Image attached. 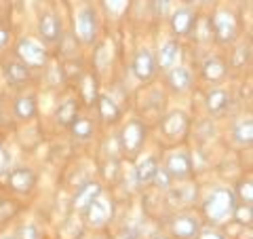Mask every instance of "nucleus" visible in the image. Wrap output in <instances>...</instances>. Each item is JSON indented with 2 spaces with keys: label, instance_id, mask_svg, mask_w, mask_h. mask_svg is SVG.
<instances>
[{
  "label": "nucleus",
  "instance_id": "1",
  "mask_svg": "<svg viewBox=\"0 0 253 239\" xmlns=\"http://www.w3.org/2000/svg\"><path fill=\"white\" fill-rule=\"evenodd\" d=\"M236 195L232 188L228 186H215L211 188V193L207 195L203 203V212L213 225H221V222L232 220V214L236 208Z\"/></svg>",
  "mask_w": 253,
  "mask_h": 239
},
{
  "label": "nucleus",
  "instance_id": "2",
  "mask_svg": "<svg viewBox=\"0 0 253 239\" xmlns=\"http://www.w3.org/2000/svg\"><path fill=\"white\" fill-rule=\"evenodd\" d=\"M146 135L148 129L144 121L139 119H131L123 125L121 133H118V146H121V153H125L126 157H137L141 153V148L146 144Z\"/></svg>",
  "mask_w": 253,
  "mask_h": 239
},
{
  "label": "nucleus",
  "instance_id": "3",
  "mask_svg": "<svg viewBox=\"0 0 253 239\" xmlns=\"http://www.w3.org/2000/svg\"><path fill=\"white\" fill-rule=\"evenodd\" d=\"M209 26L213 38L221 45H230L239 38V19L228 9H219L213 13V17H209Z\"/></svg>",
  "mask_w": 253,
  "mask_h": 239
},
{
  "label": "nucleus",
  "instance_id": "4",
  "mask_svg": "<svg viewBox=\"0 0 253 239\" xmlns=\"http://www.w3.org/2000/svg\"><path fill=\"white\" fill-rule=\"evenodd\" d=\"M74 36L83 45H93L97 38V13L93 6H81L74 15Z\"/></svg>",
  "mask_w": 253,
  "mask_h": 239
},
{
  "label": "nucleus",
  "instance_id": "5",
  "mask_svg": "<svg viewBox=\"0 0 253 239\" xmlns=\"http://www.w3.org/2000/svg\"><path fill=\"white\" fill-rule=\"evenodd\" d=\"M15 55L28 68H42L46 66V60H49L46 49L41 43H36L34 38H19L17 47H15Z\"/></svg>",
  "mask_w": 253,
  "mask_h": 239
},
{
  "label": "nucleus",
  "instance_id": "6",
  "mask_svg": "<svg viewBox=\"0 0 253 239\" xmlns=\"http://www.w3.org/2000/svg\"><path fill=\"white\" fill-rule=\"evenodd\" d=\"M165 170L173 180H188L190 176L194 174V167H192V157H190L186 150H173V153L167 155L165 159Z\"/></svg>",
  "mask_w": 253,
  "mask_h": 239
},
{
  "label": "nucleus",
  "instance_id": "7",
  "mask_svg": "<svg viewBox=\"0 0 253 239\" xmlns=\"http://www.w3.org/2000/svg\"><path fill=\"white\" fill-rule=\"evenodd\" d=\"M196 13L190 9L188 4L184 6H179V9H175L171 13V17H169V23H171V32L175 34L177 38L181 36H190L192 34V30H194V23H196Z\"/></svg>",
  "mask_w": 253,
  "mask_h": 239
},
{
  "label": "nucleus",
  "instance_id": "8",
  "mask_svg": "<svg viewBox=\"0 0 253 239\" xmlns=\"http://www.w3.org/2000/svg\"><path fill=\"white\" fill-rule=\"evenodd\" d=\"M190 129V119L186 113H181V110H175V113H171L163 119L161 123V131L167 140H177V138H184Z\"/></svg>",
  "mask_w": 253,
  "mask_h": 239
},
{
  "label": "nucleus",
  "instance_id": "9",
  "mask_svg": "<svg viewBox=\"0 0 253 239\" xmlns=\"http://www.w3.org/2000/svg\"><path fill=\"white\" fill-rule=\"evenodd\" d=\"M131 70H133V76L137 78V81L146 83L150 81L154 74H156V60H154V53L150 49H139L135 53V58L131 61Z\"/></svg>",
  "mask_w": 253,
  "mask_h": 239
},
{
  "label": "nucleus",
  "instance_id": "10",
  "mask_svg": "<svg viewBox=\"0 0 253 239\" xmlns=\"http://www.w3.org/2000/svg\"><path fill=\"white\" fill-rule=\"evenodd\" d=\"M201 231V220L194 214H177L171 218V233L177 239H196Z\"/></svg>",
  "mask_w": 253,
  "mask_h": 239
},
{
  "label": "nucleus",
  "instance_id": "11",
  "mask_svg": "<svg viewBox=\"0 0 253 239\" xmlns=\"http://www.w3.org/2000/svg\"><path fill=\"white\" fill-rule=\"evenodd\" d=\"M83 216H84L89 227H104L106 222L112 218V203L106 201V199H101V195H99L89 208L83 212Z\"/></svg>",
  "mask_w": 253,
  "mask_h": 239
},
{
  "label": "nucleus",
  "instance_id": "12",
  "mask_svg": "<svg viewBox=\"0 0 253 239\" xmlns=\"http://www.w3.org/2000/svg\"><path fill=\"white\" fill-rule=\"evenodd\" d=\"M38 32H41V36H42V41L46 45H55V43H61V23L57 19V15L51 13V11H46L41 15V21H38Z\"/></svg>",
  "mask_w": 253,
  "mask_h": 239
},
{
  "label": "nucleus",
  "instance_id": "13",
  "mask_svg": "<svg viewBox=\"0 0 253 239\" xmlns=\"http://www.w3.org/2000/svg\"><path fill=\"white\" fill-rule=\"evenodd\" d=\"M179 58H181V45L177 41H167V43L161 47V49H158V53L154 55L156 70H163V72H167V70L175 68Z\"/></svg>",
  "mask_w": 253,
  "mask_h": 239
},
{
  "label": "nucleus",
  "instance_id": "14",
  "mask_svg": "<svg viewBox=\"0 0 253 239\" xmlns=\"http://www.w3.org/2000/svg\"><path fill=\"white\" fill-rule=\"evenodd\" d=\"M167 85L173 93H186L192 89V72L186 66H175L167 70Z\"/></svg>",
  "mask_w": 253,
  "mask_h": 239
},
{
  "label": "nucleus",
  "instance_id": "15",
  "mask_svg": "<svg viewBox=\"0 0 253 239\" xmlns=\"http://www.w3.org/2000/svg\"><path fill=\"white\" fill-rule=\"evenodd\" d=\"M9 186L15 193H30L36 186V174L30 167H17L9 174Z\"/></svg>",
  "mask_w": 253,
  "mask_h": 239
},
{
  "label": "nucleus",
  "instance_id": "16",
  "mask_svg": "<svg viewBox=\"0 0 253 239\" xmlns=\"http://www.w3.org/2000/svg\"><path fill=\"white\" fill-rule=\"evenodd\" d=\"M99 195H101V184H99V182H86V184H83L81 188L76 190L74 203H72L74 210L83 214Z\"/></svg>",
  "mask_w": 253,
  "mask_h": 239
},
{
  "label": "nucleus",
  "instance_id": "17",
  "mask_svg": "<svg viewBox=\"0 0 253 239\" xmlns=\"http://www.w3.org/2000/svg\"><path fill=\"white\" fill-rule=\"evenodd\" d=\"M95 104H97V113H99V117H101V121H104V123H118V121H121L123 108L116 104L114 98L101 93Z\"/></svg>",
  "mask_w": 253,
  "mask_h": 239
},
{
  "label": "nucleus",
  "instance_id": "18",
  "mask_svg": "<svg viewBox=\"0 0 253 239\" xmlns=\"http://www.w3.org/2000/svg\"><path fill=\"white\" fill-rule=\"evenodd\" d=\"M4 76H6V81H9L11 87H21L30 81V68L26 63H21L19 60L6 61L4 63Z\"/></svg>",
  "mask_w": 253,
  "mask_h": 239
},
{
  "label": "nucleus",
  "instance_id": "19",
  "mask_svg": "<svg viewBox=\"0 0 253 239\" xmlns=\"http://www.w3.org/2000/svg\"><path fill=\"white\" fill-rule=\"evenodd\" d=\"M228 74V63L221 58H207L203 63V76L209 83H221Z\"/></svg>",
  "mask_w": 253,
  "mask_h": 239
},
{
  "label": "nucleus",
  "instance_id": "20",
  "mask_svg": "<svg viewBox=\"0 0 253 239\" xmlns=\"http://www.w3.org/2000/svg\"><path fill=\"white\" fill-rule=\"evenodd\" d=\"M156 167H158L156 157L148 155V157L141 159V161L137 163V167H135V182H137V186H148V184H152V178H154Z\"/></svg>",
  "mask_w": 253,
  "mask_h": 239
},
{
  "label": "nucleus",
  "instance_id": "21",
  "mask_svg": "<svg viewBox=\"0 0 253 239\" xmlns=\"http://www.w3.org/2000/svg\"><path fill=\"white\" fill-rule=\"evenodd\" d=\"M232 140L239 146H249L253 142V121L251 117H243L232 127Z\"/></svg>",
  "mask_w": 253,
  "mask_h": 239
},
{
  "label": "nucleus",
  "instance_id": "22",
  "mask_svg": "<svg viewBox=\"0 0 253 239\" xmlns=\"http://www.w3.org/2000/svg\"><path fill=\"white\" fill-rule=\"evenodd\" d=\"M228 104H230V95H228L226 89H221V87H215V89H211L207 93V110L211 115L224 113Z\"/></svg>",
  "mask_w": 253,
  "mask_h": 239
},
{
  "label": "nucleus",
  "instance_id": "23",
  "mask_svg": "<svg viewBox=\"0 0 253 239\" xmlns=\"http://www.w3.org/2000/svg\"><path fill=\"white\" fill-rule=\"evenodd\" d=\"M38 113V106H36V100L32 95H19L15 100V117L21 119V121H30L34 119Z\"/></svg>",
  "mask_w": 253,
  "mask_h": 239
},
{
  "label": "nucleus",
  "instance_id": "24",
  "mask_svg": "<svg viewBox=\"0 0 253 239\" xmlns=\"http://www.w3.org/2000/svg\"><path fill=\"white\" fill-rule=\"evenodd\" d=\"M76 117H78V102L74 98H70V100L63 102V104H59L57 113H55V121H57L61 127H70Z\"/></svg>",
  "mask_w": 253,
  "mask_h": 239
},
{
  "label": "nucleus",
  "instance_id": "25",
  "mask_svg": "<svg viewBox=\"0 0 253 239\" xmlns=\"http://www.w3.org/2000/svg\"><path fill=\"white\" fill-rule=\"evenodd\" d=\"M78 89H81L83 100H84L89 106H93L95 102H97V98H99V93H97V78H95L93 74H83Z\"/></svg>",
  "mask_w": 253,
  "mask_h": 239
},
{
  "label": "nucleus",
  "instance_id": "26",
  "mask_svg": "<svg viewBox=\"0 0 253 239\" xmlns=\"http://www.w3.org/2000/svg\"><path fill=\"white\" fill-rule=\"evenodd\" d=\"M70 131H72V135L76 140H89L95 131V127H93V121L89 117H76L72 121V125H70Z\"/></svg>",
  "mask_w": 253,
  "mask_h": 239
},
{
  "label": "nucleus",
  "instance_id": "27",
  "mask_svg": "<svg viewBox=\"0 0 253 239\" xmlns=\"http://www.w3.org/2000/svg\"><path fill=\"white\" fill-rule=\"evenodd\" d=\"M173 182H175V180L169 176L167 170L158 165V167H156V172H154V178H152V186H156L158 190H163V193H167V190L173 186Z\"/></svg>",
  "mask_w": 253,
  "mask_h": 239
},
{
  "label": "nucleus",
  "instance_id": "28",
  "mask_svg": "<svg viewBox=\"0 0 253 239\" xmlns=\"http://www.w3.org/2000/svg\"><path fill=\"white\" fill-rule=\"evenodd\" d=\"M232 218H234V220H239L241 225H247V227H251V220H253V210H251V203H236Z\"/></svg>",
  "mask_w": 253,
  "mask_h": 239
},
{
  "label": "nucleus",
  "instance_id": "29",
  "mask_svg": "<svg viewBox=\"0 0 253 239\" xmlns=\"http://www.w3.org/2000/svg\"><path fill=\"white\" fill-rule=\"evenodd\" d=\"M249 58H251L249 45H241L232 55V68H245L249 63Z\"/></svg>",
  "mask_w": 253,
  "mask_h": 239
},
{
  "label": "nucleus",
  "instance_id": "30",
  "mask_svg": "<svg viewBox=\"0 0 253 239\" xmlns=\"http://www.w3.org/2000/svg\"><path fill=\"white\" fill-rule=\"evenodd\" d=\"M236 201L239 203H251L253 201V188H251V180H243L239 188H236Z\"/></svg>",
  "mask_w": 253,
  "mask_h": 239
},
{
  "label": "nucleus",
  "instance_id": "31",
  "mask_svg": "<svg viewBox=\"0 0 253 239\" xmlns=\"http://www.w3.org/2000/svg\"><path fill=\"white\" fill-rule=\"evenodd\" d=\"M17 203L15 201H6V199H2L0 201V222H4V220H9L11 216H15L17 214Z\"/></svg>",
  "mask_w": 253,
  "mask_h": 239
},
{
  "label": "nucleus",
  "instance_id": "32",
  "mask_svg": "<svg viewBox=\"0 0 253 239\" xmlns=\"http://www.w3.org/2000/svg\"><path fill=\"white\" fill-rule=\"evenodd\" d=\"M17 239H41V229H38L36 225H26V227H21Z\"/></svg>",
  "mask_w": 253,
  "mask_h": 239
},
{
  "label": "nucleus",
  "instance_id": "33",
  "mask_svg": "<svg viewBox=\"0 0 253 239\" xmlns=\"http://www.w3.org/2000/svg\"><path fill=\"white\" fill-rule=\"evenodd\" d=\"M171 4H173V0H154V13L158 17H167L171 11Z\"/></svg>",
  "mask_w": 253,
  "mask_h": 239
},
{
  "label": "nucleus",
  "instance_id": "34",
  "mask_svg": "<svg viewBox=\"0 0 253 239\" xmlns=\"http://www.w3.org/2000/svg\"><path fill=\"white\" fill-rule=\"evenodd\" d=\"M196 239H226V235L217 229H201Z\"/></svg>",
  "mask_w": 253,
  "mask_h": 239
},
{
  "label": "nucleus",
  "instance_id": "35",
  "mask_svg": "<svg viewBox=\"0 0 253 239\" xmlns=\"http://www.w3.org/2000/svg\"><path fill=\"white\" fill-rule=\"evenodd\" d=\"M9 41H11V32L6 30V28H2V26H0V51H2L4 47L9 45Z\"/></svg>",
  "mask_w": 253,
  "mask_h": 239
},
{
  "label": "nucleus",
  "instance_id": "36",
  "mask_svg": "<svg viewBox=\"0 0 253 239\" xmlns=\"http://www.w3.org/2000/svg\"><path fill=\"white\" fill-rule=\"evenodd\" d=\"M181 2H184V4H188V6H190V4H194L196 0H181Z\"/></svg>",
  "mask_w": 253,
  "mask_h": 239
},
{
  "label": "nucleus",
  "instance_id": "37",
  "mask_svg": "<svg viewBox=\"0 0 253 239\" xmlns=\"http://www.w3.org/2000/svg\"><path fill=\"white\" fill-rule=\"evenodd\" d=\"M201 2H203V4H213L215 0H201Z\"/></svg>",
  "mask_w": 253,
  "mask_h": 239
},
{
  "label": "nucleus",
  "instance_id": "38",
  "mask_svg": "<svg viewBox=\"0 0 253 239\" xmlns=\"http://www.w3.org/2000/svg\"><path fill=\"white\" fill-rule=\"evenodd\" d=\"M11 2H15V4H19V2H21V0H11Z\"/></svg>",
  "mask_w": 253,
  "mask_h": 239
},
{
  "label": "nucleus",
  "instance_id": "39",
  "mask_svg": "<svg viewBox=\"0 0 253 239\" xmlns=\"http://www.w3.org/2000/svg\"><path fill=\"white\" fill-rule=\"evenodd\" d=\"M6 239H17V237H6Z\"/></svg>",
  "mask_w": 253,
  "mask_h": 239
},
{
  "label": "nucleus",
  "instance_id": "40",
  "mask_svg": "<svg viewBox=\"0 0 253 239\" xmlns=\"http://www.w3.org/2000/svg\"><path fill=\"white\" fill-rule=\"evenodd\" d=\"M158 239H165V237H158Z\"/></svg>",
  "mask_w": 253,
  "mask_h": 239
}]
</instances>
